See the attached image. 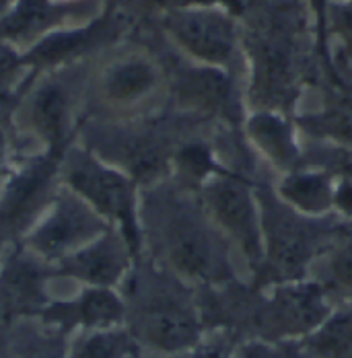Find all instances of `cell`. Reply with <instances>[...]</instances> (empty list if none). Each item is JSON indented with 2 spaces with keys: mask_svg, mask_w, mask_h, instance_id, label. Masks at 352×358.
<instances>
[{
  "mask_svg": "<svg viewBox=\"0 0 352 358\" xmlns=\"http://www.w3.org/2000/svg\"><path fill=\"white\" fill-rule=\"evenodd\" d=\"M159 85L157 66L141 54H120L107 60L95 78V99L109 111H126L146 101Z\"/></svg>",
  "mask_w": 352,
  "mask_h": 358,
  "instance_id": "7c38bea8",
  "label": "cell"
},
{
  "mask_svg": "<svg viewBox=\"0 0 352 358\" xmlns=\"http://www.w3.org/2000/svg\"><path fill=\"white\" fill-rule=\"evenodd\" d=\"M0 358H4V355H2V350H0Z\"/></svg>",
  "mask_w": 352,
  "mask_h": 358,
  "instance_id": "f546056e",
  "label": "cell"
},
{
  "mask_svg": "<svg viewBox=\"0 0 352 358\" xmlns=\"http://www.w3.org/2000/svg\"><path fill=\"white\" fill-rule=\"evenodd\" d=\"M10 124L27 155L64 152L80 128L78 93L66 76H43L23 95Z\"/></svg>",
  "mask_w": 352,
  "mask_h": 358,
  "instance_id": "5b68a950",
  "label": "cell"
},
{
  "mask_svg": "<svg viewBox=\"0 0 352 358\" xmlns=\"http://www.w3.org/2000/svg\"><path fill=\"white\" fill-rule=\"evenodd\" d=\"M2 176H4V173H2ZM2 176H0V179H2Z\"/></svg>",
  "mask_w": 352,
  "mask_h": 358,
  "instance_id": "4dcf8cb0",
  "label": "cell"
},
{
  "mask_svg": "<svg viewBox=\"0 0 352 358\" xmlns=\"http://www.w3.org/2000/svg\"><path fill=\"white\" fill-rule=\"evenodd\" d=\"M8 245H10V243H6L4 239H0V262H2V255H4V251H6Z\"/></svg>",
  "mask_w": 352,
  "mask_h": 358,
  "instance_id": "83f0119b",
  "label": "cell"
},
{
  "mask_svg": "<svg viewBox=\"0 0 352 358\" xmlns=\"http://www.w3.org/2000/svg\"><path fill=\"white\" fill-rule=\"evenodd\" d=\"M309 350L319 358H352V307L321 323Z\"/></svg>",
  "mask_w": 352,
  "mask_h": 358,
  "instance_id": "ac0fdd59",
  "label": "cell"
},
{
  "mask_svg": "<svg viewBox=\"0 0 352 358\" xmlns=\"http://www.w3.org/2000/svg\"><path fill=\"white\" fill-rule=\"evenodd\" d=\"M19 358H62L60 350L52 344H34L31 348H27Z\"/></svg>",
  "mask_w": 352,
  "mask_h": 358,
  "instance_id": "484cf974",
  "label": "cell"
},
{
  "mask_svg": "<svg viewBox=\"0 0 352 358\" xmlns=\"http://www.w3.org/2000/svg\"><path fill=\"white\" fill-rule=\"evenodd\" d=\"M23 64L25 58L17 54L13 43L0 39V101H4L15 89V83L19 78V71L23 69Z\"/></svg>",
  "mask_w": 352,
  "mask_h": 358,
  "instance_id": "603a6c76",
  "label": "cell"
},
{
  "mask_svg": "<svg viewBox=\"0 0 352 358\" xmlns=\"http://www.w3.org/2000/svg\"><path fill=\"white\" fill-rule=\"evenodd\" d=\"M60 183L85 200L106 222L115 227L141 257V187L134 179L74 141L62 155Z\"/></svg>",
  "mask_w": 352,
  "mask_h": 358,
  "instance_id": "3957f363",
  "label": "cell"
},
{
  "mask_svg": "<svg viewBox=\"0 0 352 358\" xmlns=\"http://www.w3.org/2000/svg\"><path fill=\"white\" fill-rule=\"evenodd\" d=\"M323 278L330 290L352 292V231L334 237L332 248L325 253Z\"/></svg>",
  "mask_w": 352,
  "mask_h": 358,
  "instance_id": "ffe728a7",
  "label": "cell"
},
{
  "mask_svg": "<svg viewBox=\"0 0 352 358\" xmlns=\"http://www.w3.org/2000/svg\"><path fill=\"white\" fill-rule=\"evenodd\" d=\"M153 2H157L161 6H167L171 10H177V8H183L185 4H190L192 0H153Z\"/></svg>",
  "mask_w": 352,
  "mask_h": 358,
  "instance_id": "4316f807",
  "label": "cell"
},
{
  "mask_svg": "<svg viewBox=\"0 0 352 358\" xmlns=\"http://www.w3.org/2000/svg\"><path fill=\"white\" fill-rule=\"evenodd\" d=\"M181 278L163 270L155 262L148 268L132 266L124 282L132 288L136 303V334L148 346L163 352H181L192 348L200 338V322L183 294Z\"/></svg>",
  "mask_w": 352,
  "mask_h": 358,
  "instance_id": "7a4b0ae2",
  "label": "cell"
},
{
  "mask_svg": "<svg viewBox=\"0 0 352 358\" xmlns=\"http://www.w3.org/2000/svg\"><path fill=\"white\" fill-rule=\"evenodd\" d=\"M262 235H264V266L279 282H295L309 268L323 245L338 235L323 222L290 208L279 194L268 189L258 192Z\"/></svg>",
  "mask_w": 352,
  "mask_h": 358,
  "instance_id": "277c9868",
  "label": "cell"
},
{
  "mask_svg": "<svg viewBox=\"0 0 352 358\" xmlns=\"http://www.w3.org/2000/svg\"><path fill=\"white\" fill-rule=\"evenodd\" d=\"M139 224L142 251L177 278L206 285L231 278L229 241L188 185L165 178L142 187Z\"/></svg>",
  "mask_w": 352,
  "mask_h": 358,
  "instance_id": "6da1fadb",
  "label": "cell"
},
{
  "mask_svg": "<svg viewBox=\"0 0 352 358\" xmlns=\"http://www.w3.org/2000/svg\"><path fill=\"white\" fill-rule=\"evenodd\" d=\"M64 152L19 157L0 179V239L19 241L41 216L60 187Z\"/></svg>",
  "mask_w": 352,
  "mask_h": 358,
  "instance_id": "8992f818",
  "label": "cell"
},
{
  "mask_svg": "<svg viewBox=\"0 0 352 358\" xmlns=\"http://www.w3.org/2000/svg\"><path fill=\"white\" fill-rule=\"evenodd\" d=\"M56 4H74V2H80V0H52Z\"/></svg>",
  "mask_w": 352,
  "mask_h": 358,
  "instance_id": "f1b7e54d",
  "label": "cell"
},
{
  "mask_svg": "<svg viewBox=\"0 0 352 358\" xmlns=\"http://www.w3.org/2000/svg\"><path fill=\"white\" fill-rule=\"evenodd\" d=\"M305 128L314 136H328L332 141L349 144L352 148V106L340 103V106L328 108L319 115L307 117Z\"/></svg>",
  "mask_w": 352,
  "mask_h": 358,
  "instance_id": "7402d4cb",
  "label": "cell"
},
{
  "mask_svg": "<svg viewBox=\"0 0 352 358\" xmlns=\"http://www.w3.org/2000/svg\"><path fill=\"white\" fill-rule=\"evenodd\" d=\"M181 95L198 108L223 109L227 106L229 87L223 76L214 72H196L181 85Z\"/></svg>",
  "mask_w": 352,
  "mask_h": 358,
  "instance_id": "44dd1931",
  "label": "cell"
},
{
  "mask_svg": "<svg viewBox=\"0 0 352 358\" xmlns=\"http://www.w3.org/2000/svg\"><path fill=\"white\" fill-rule=\"evenodd\" d=\"M334 194L336 185L328 173L299 169L286 173L279 189V196L290 208L307 216L328 215L334 206Z\"/></svg>",
  "mask_w": 352,
  "mask_h": 358,
  "instance_id": "2e32d148",
  "label": "cell"
},
{
  "mask_svg": "<svg viewBox=\"0 0 352 358\" xmlns=\"http://www.w3.org/2000/svg\"><path fill=\"white\" fill-rule=\"evenodd\" d=\"M72 15V4H56L52 0H17L0 19V39L21 41L56 31L62 21Z\"/></svg>",
  "mask_w": 352,
  "mask_h": 358,
  "instance_id": "9a60e30c",
  "label": "cell"
},
{
  "mask_svg": "<svg viewBox=\"0 0 352 358\" xmlns=\"http://www.w3.org/2000/svg\"><path fill=\"white\" fill-rule=\"evenodd\" d=\"M328 320L325 290L316 282H282L260 307L255 325L266 340L309 334Z\"/></svg>",
  "mask_w": 352,
  "mask_h": 358,
  "instance_id": "9c48e42d",
  "label": "cell"
},
{
  "mask_svg": "<svg viewBox=\"0 0 352 358\" xmlns=\"http://www.w3.org/2000/svg\"><path fill=\"white\" fill-rule=\"evenodd\" d=\"M239 358H305L290 346L281 344H266V342H249L239 348Z\"/></svg>",
  "mask_w": 352,
  "mask_h": 358,
  "instance_id": "d4e9b609",
  "label": "cell"
},
{
  "mask_svg": "<svg viewBox=\"0 0 352 358\" xmlns=\"http://www.w3.org/2000/svg\"><path fill=\"white\" fill-rule=\"evenodd\" d=\"M23 155L27 152L23 150L13 124H6L0 120V176L6 173V169Z\"/></svg>",
  "mask_w": 352,
  "mask_h": 358,
  "instance_id": "cb8c5ba5",
  "label": "cell"
},
{
  "mask_svg": "<svg viewBox=\"0 0 352 358\" xmlns=\"http://www.w3.org/2000/svg\"><path fill=\"white\" fill-rule=\"evenodd\" d=\"M107 229H111L109 222L60 183L48 208L15 243H21L25 250L54 266L97 239Z\"/></svg>",
  "mask_w": 352,
  "mask_h": 358,
  "instance_id": "52a82bcc",
  "label": "cell"
},
{
  "mask_svg": "<svg viewBox=\"0 0 352 358\" xmlns=\"http://www.w3.org/2000/svg\"><path fill=\"white\" fill-rule=\"evenodd\" d=\"M52 266L25 250L10 243L0 262V317H21L41 313L50 301Z\"/></svg>",
  "mask_w": 352,
  "mask_h": 358,
  "instance_id": "30bf717a",
  "label": "cell"
},
{
  "mask_svg": "<svg viewBox=\"0 0 352 358\" xmlns=\"http://www.w3.org/2000/svg\"><path fill=\"white\" fill-rule=\"evenodd\" d=\"M139 255L128 239L115 229H107L97 239L52 266L56 278H66L85 287L115 288L126 280Z\"/></svg>",
  "mask_w": 352,
  "mask_h": 358,
  "instance_id": "8fae6325",
  "label": "cell"
},
{
  "mask_svg": "<svg viewBox=\"0 0 352 358\" xmlns=\"http://www.w3.org/2000/svg\"><path fill=\"white\" fill-rule=\"evenodd\" d=\"M134 350L130 334L109 327L91 329L83 340H78L71 358H126Z\"/></svg>",
  "mask_w": 352,
  "mask_h": 358,
  "instance_id": "d6986e66",
  "label": "cell"
},
{
  "mask_svg": "<svg viewBox=\"0 0 352 358\" xmlns=\"http://www.w3.org/2000/svg\"><path fill=\"white\" fill-rule=\"evenodd\" d=\"M249 136L255 144V148L266 155V159L284 169L286 173L297 171V165L301 161L299 146L293 141L290 128L282 122L281 117L272 113H260L249 120Z\"/></svg>",
  "mask_w": 352,
  "mask_h": 358,
  "instance_id": "e0dca14e",
  "label": "cell"
},
{
  "mask_svg": "<svg viewBox=\"0 0 352 358\" xmlns=\"http://www.w3.org/2000/svg\"><path fill=\"white\" fill-rule=\"evenodd\" d=\"M200 194L206 213L223 237L253 268L262 270L266 255L262 218L251 187L239 176L214 171L211 178L202 181Z\"/></svg>",
  "mask_w": 352,
  "mask_h": 358,
  "instance_id": "ba28073f",
  "label": "cell"
},
{
  "mask_svg": "<svg viewBox=\"0 0 352 358\" xmlns=\"http://www.w3.org/2000/svg\"><path fill=\"white\" fill-rule=\"evenodd\" d=\"M43 320L60 325H83L91 329H109L124 322L126 305L113 288L85 287L71 301H52Z\"/></svg>",
  "mask_w": 352,
  "mask_h": 358,
  "instance_id": "5bb4252c",
  "label": "cell"
},
{
  "mask_svg": "<svg viewBox=\"0 0 352 358\" xmlns=\"http://www.w3.org/2000/svg\"><path fill=\"white\" fill-rule=\"evenodd\" d=\"M169 34L196 58L223 64L233 54L235 34L231 21L214 10L177 8L165 19Z\"/></svg>",
  "mask_w": 352,
  "mask_h": 358,
  "instance_id": "4fadbf2b",
  "label": "cell"
}]
</instances>
